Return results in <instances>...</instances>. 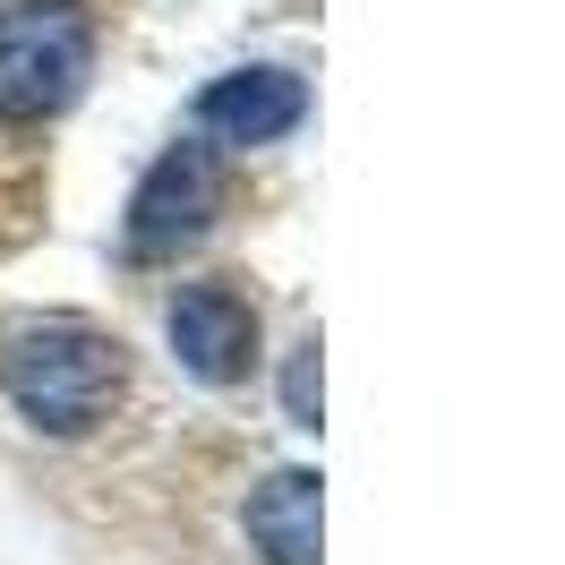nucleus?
Here are the masks:
<instances>
[{
	"label": "nucleus",
	"mask_w": 565,
	"mask_h": 565,
	"mask_svg": "<svg viewBox=\"0 0 565 565\" xmlns=\"http://www.w3.org/2000/svg\"><path fill=\"white\" fill-rule=\"evenodd\" d=\"M129 386L120 334L86 318H26L0 343V394L18 403V420L43 437H86Z\"/></svg>",
	"instance_id": "nucleus-1"
},
{
	"label": "nucleus",
	"mask_w": 565,
	"mask_h": 565,
	"mask_svg": "<svg viewBox=\"0 0 565 565\" xmlns=\"http://www.w3.org/2000/svg\"><path fill=\"white\" fill-rule=\"evenodd\" d=\"M95 77V18L77 0H0V120H52Z\"/></svg>",
	"instance_id": "nucleus-2"
},
{
	"label": "nucleus",
	"mask_w": 565,
	"mask_h": 565,
	"mask_svg": "<svg viewBox=\"0 0 565 565\" xmlns=\"http://www.w3.org/2000/svg\"><path fill=\"white\" fill-rule=\"evenodd\" d=\"M223 214V163L206 138L163 146L146 180L129 189V257H180L189 241H206Z\"/></svg>",
	"instance_id": "nucleus-3"
},
{
	"label": "nucleus",
	"mask_w": 565,
	"mask_h": 565,
	"mask_svg": "<svg viewBox=\"0 0 565 565\" xmlns=\"http://www.w3.org/2000/svg\"><path fill=\"white\" fill-rule=\"evenodd\" d=\"M163 334H172V360L198 377V386H241L257 369V300H248L232 275H206V282H180L172 309H163Z\"/></svg>",
	"instance_id": "nucleus-4"
},
{
	"label": "nucleus",
	"mask_w": 565,
	"mask_h": 565,
	"mask_svg": "<svg viewBox=\"0 0 565 565\" xmlns=\"http://www.w3.org/2000/svg\"><path fill=\"white\" fill-rule=\"evenodd\" d=\"M309 120V86L291 70H232V77H214L206 95H198V129L206 138H223V146H275V138H291Z\"/></svg>",
	"instance_id": "nucleus-5"
},
{
	"label": "nucleus",
	"mask_w": 565,
	"mask_h": 565,
	"mask_svg": "<svg viewBox=\"0 0 565 565\" xmlns=\"http://www.w3.org/2000/svg\"><path fill=\"white\" fill-rule=\"evenodd\" d=\"M318 505H326V480L309 471V462L266 471V480L248 489V505H241L248 548H257L266 565H326V548H318Z\"/></svg>",
	"instance_id": "nucleus-6"
},
{
	"label": "nucleus",
	"mask_w": 565,
	"mask_h": 565,
	"mask_svg": "<svg viewBox=\"0 0 565 565\" xmlns=\"http://www.w3.org/2000/svg\"><path fill=\"white\" fill-rule=\"evenodd\" d=\"M318 403H326L318 343H300V352H291V369H282V412H291V428H318Z\"/></svg>",
	"instance_id": "nucleus-7"
}]
</instances>
